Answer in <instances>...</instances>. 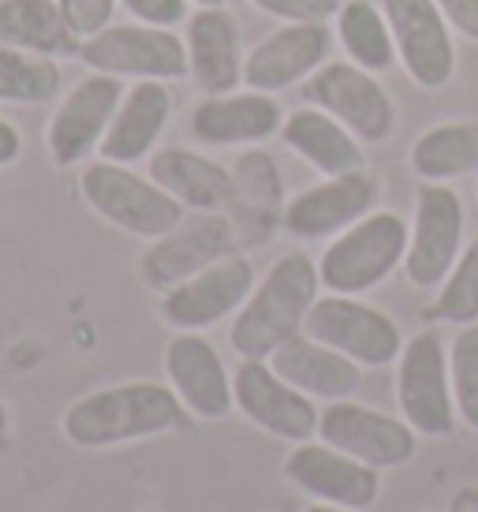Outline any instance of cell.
Masks as SVG:
<instances>
[{"label": "cell", "mask_w": 478, "mask_h": 512, "mask_svg": "<svg viewBox=\"0 0 478 512\" xmlns=\"http://www.w3.org/2000/svg\"><path fill=\"white\" fill-rule=\"evenodd\" d=\"M23 150V139H19V131L8 124V120H0V169L4 165H12L15 157Z\"/></svg>", "instance_id": "36"}, {"label": "cell", "mask_w": 478, "mask_h": 512, "mask_svg": "<svg viewBox=\"0 0 478 512\" xmlns=\"http://www.w3.org/2000/svg\"><path fill=\"white\" fill-rule=\"evenodd\" d=\"M187 57L195 83L217 98L232 94L243 83V53H239L236 23L221 8H202L187 23Z\"/></svg>", "instance_id": "23"}, {"label": "cell", "mask_w": 478, "mask_h": 512, "mask_svg": "<svg viewBox=\"0 0 478 512\" xmlns=\"http://www.w3.org/2000/svg\"><path fill=\"white\" fill-rule=\"evenodd\" d=\"M318 288H322V273L314 266V258H307L303 251L281 255L262 277V285L239 307L232 322V348L243 359H269L288 337L303 333Z\"/></svg>", "instance_id": "2"}, {"label": "cell", "mask_w": 478, "mask_h": 512, "mask_svg": "<svg viewBox=\"0 0 478 512\" xmlns=\"http://www.w3.org/2000/svg\"><path fill=\"white\" fill-rule=\"evenodd\" d=\"M127 12L135 15L146 27H165L187 19V0H120Z\"/></svg>", "instance_id": "34"}, {"label": "cell", "mask_w": 478, "mask_h": 512, "mask_svg": "<svg viewBox=\"0 0 478 512\" xmlns=\"http://www.w3.org/2000/svg\"><path fill=\"white\" fill-rule=\"evenodd\" d=\"M396 400L415 434L422 438H449L456 430V397H452L449 356L437 333H415L396 367Z\"/></svg>", "instance_id": "5"}, {"label": "cell", "mask_w": 478, "mask_h": 512, "mask_svg": "<svg viewBox=\"0 0 478 512\" xmlns=\"http://www.w3.org/2000/svg\"><path fill=\"white\" fill-rule=\"evenodd\" d=\"M79 191L90 210L109 225L124 228L142 240H161L183 221V206L161 191L154 180H142L116 161H98L79 176Z\"/></svg>", "instance_id": "4"}, {"label": "cell", "mask_w": 478, "mask_h": 512, "mask_svg": "<svg viewBox=\"0 0 478 512\" xmlns=\"http://www.w3.org/2000/svg\"><path fill=\"white\" fill-rule=\"evenodd\" d=\"M269 367L281 374L288 385H296L299 393L322 400H348L359 389L363 374L359 363L329 344L314 341L307 333H296L269 356Z\"/></svg>", "instance_id": "20"}, {"label": "cell", "mask_w": 478, "mask_h": 512, "mask_svg": "<svg viewBox=\"0 0 478 512\" xmlns=\"http://www.w3.org/2000/svg\"><path fill=\"white\" fill-rule=\"evenodd\" d=\"M165 374L172 382V393L183 400V408L198 419H225L236 408L232 378H228L221 356L213 344L198 333H176L165 348Z\"/></svg>", "instance_id": "16"}, {"label": "cell", "mask_w": 478, "mask_h": 512, "mask_svg": "<svg viewBox=\"0 0 478 512\" xmlns=\"http://www.w3.org/2000/svg\"><path fill=\"white\" fill-rule=\"evenodd\" d=\"M307 512H352V509H340V505H325V501H314Z\"/></svg>", "instance_id": "38"}, {"label": "cell", "mask_w": 478, "mask_h": 512, "mask_svg": "<svg viewBox=\"0 0 478 512\" xmlns=\"http://www.w3.org/2000/svg\"><path fill=\"white\" fill-rule=\"evenodd\" d=\"M284 143L292 146L307 165H314L325 176H348V172H363L366 157L352 131L340 124L337 116L318 113V109H299L281 124Z\"/></svg>", "instance_id": "25"}, {"label": "cell", "mask_w": 478, "mask_h": 512, "mask_svg": "<svg viewBox=\"0 0 478 512\" xmlns=\"http://www.w3.org/2000/svg\"><path fill=\"white\" fill-rule=\"evenodd\" d=\"M303 94L366 143H381L393 131V101L359 64H325L307 79Z\"/></svg>", "instance_id": "12"}, {"label": "cell", "mask_w": 478, "mask_h": 512, "mask_svg": "<svg viewBox=\"0 0 478 512\" xmlns=\"http://www.w3.org/2000/svg\"><path fill=\"white\" fill-rule=\"evenodd\" d=\"M79 60L94 72L131 79H180L191 72L187 45L165 27H105L79 45Z\"/></svg>", "instance_id": "7"}, {"label": "cell", "mask_w": 478, "mask_h": 512, "mask_svg": "<svg viewBox=\"0 0 478 512\" xmlns=\"http://www.w3.org/2000/svg\"><path fill=\"white\" fill-rule=\"evenodd\" d=\"M411 232L396 214H366L318 258L322 285L337 296H359L366 288L381 285L408 255Z\"/></svg>", "instance_id": "3"}, {"label": "cell", "mask_w": 478, "mask_h": 512, "mask_svg": "<svg viewBox=\"0 0 478 512\" xmlns=\"http://www.w3.org/2000/svg\"><path fill=\"white\" fill-rule=\"evenodd\" d=\"M434 4L464 38L478 42V0H434Z\"/></svg>", "instance_id": "35"}, {"label": "cell", "mask_w": 478, "mask_h": 512, "mask_svg": "<svg viewBox=\"0 0 478 512\" xmlns=\"http://www.w3.org/2000/svg\"><path fill=\"white\" fill-rule=\"evenodd\" d=\"M374 202H378V184L366 172H348V176H329L325 184L296 195L284 206L281 221L284 232L299 240H322L363 221L374 210Z\"/></svg>", "instance_id": "17"}, {"label": "cell", "mask_w": 478, "mask_h": 512, "mask_svg": "<svg viewBox=\"0 0 478 512\" xmlns=\"http://www.w3.org/2000/svg\"><path fill=\"white\" fill-rule=\"evenodd\" d=\"M411 169L419 172L426 184H445L456 176L478 169V124H437L422 131L419 143L411 146Z\"/></svg>", "instance_id": "27"}, {"label": "cell", "mask_w": 478, "mask_h": 512, "mask_svg": "<svg viewBox=\"0 0 478 512\" xmlns=\"http://www.w3.org/2000/svg\"><path fill=\"white\" fill-rule=\"evenodd\" d=\"M284 113L269 94H217L206 98L191 116V131L198 143L210 146H236V143H258L269 139L273 131H281Z\"/></svg>", "instance_id": "21"}, {"label": "cell", "mask_w": 478, "mask_h": 512, "mask_svg": "<svg viewBox=\"0 0 478 512\" xmlns=\"http://www.w3.org/2000/svg\"><path fill=\"white\" fill-rule=\"evenodd\" d=\"M183 400L169 385L127 382L86 393L64 412V434L79 449H109L183 427Z\"/></svg>", "instance_id": "1"}, {"label": "cell", "mask_w": 478, "mask_h": 512, "mask_svg": "<svg viewBox=\"0 0 478 512\" xmlns=\"http://www.w3.org/2000/svg\"><path fill=\"white\" fill-rule=\"evenodd\" d=\"M449 374L452 397H456V415L471 430H478V322L475 326H464L460 337L452 341Z\"/></svg>", "instance_id": "31"}, {"label": "cell", "mask_w": 478, "mask_h": 512, "mask_svg": "<svg viewBox=\"0 0 478 512\" xmlns=\"http://www.w3.org/2000/svg\"><path fill=\"white\" fill-rule=\"evenodd\" d=\"M150 180L161 191H169L183 210H195V214H221L236 202L232 172L191 150H161L150 161Z\"/></svg>", "instance_id": "22"}, {"label": "cell", "mask_w": 478, "mask_h": 512, "mask_svg": "<svg viewBox=\"0 0 478 512\" xmlns=\"http://www.w3.org/2000/svg\"><path fill=\"white\" fill-rule=\"evenodd\" d=\"M232 393H236L239 412L273 438L299 445L318 434L322 412L314 408V397L284 382L281 374L269 367V359H243V367L232 374Z\"/></svg>", "instance_id": "9"}, {"label": "cell", "mask_w": 478, "mask_h": 512, "mask_svg": "<svg viewBox=\"0 0 478 512\" xmlns=\"http://www.w3.org/2000/svg\"><path fill=\"white\" fill-rule=\"evenodd\" d=\"M172 94L165 90L161 79L139 83L116 109L113 124L101 139V161H116V165H131L139 157L150 154V146L161 139V131L169 124Z\"/></svg>", "instance_id": "24"}, {"label": "cell", "mask_w": 478, "mask_h": 512, "mask_svg": "<svg viewBox=\"0 0 478 512\" xmlns=\"http://www.w3.org/2000/svg\"><path fill=\"white\" fill-rule=\"evenodd\" d=\"M303 333L337 348L363 367H385L404 352L400 329L389 314H381L378 307H366L355 296H337V292L314 299Z\"/></svg>", "instance_id": "6"}, {"label": "cell", "mask_w": 478, "mask_h": 512, "mask_svg": "<svg viewBox=\"0 0 478 512\" xmlns=\"http://www.w3.org/2000/svg\"><path fill=\"white\" fill-rule=\"evenodd\" d=\"M60 86V68L49 57H27L23 49L0 45V101L38 105L49 101Z\"/></svg>", "instance_id": "29"}, {"label": "cell", "mask_w": 478, "mask_h": 512, "mask_svg": "<svg viewBox=\"0 0 478 512\" xmlns=\"http://www.w3.org/2000/svg\"><path fill=\"white\" fill-rule=\"evenodd\" d=\"M464 243V202L445 184L422 180L415 199V228H411L404 273L415 288L441 285L460 258Z\"/></svg>", "instance_id": "8"}, {"label": "cell", "mask_w": 478, "mask_h": 512, "mask_svg": "<svg viewBox=\"0 0 478 512\" xmlns=\"http://www.w3.org/2000/svg\"><path fill=\"white\" fill-rule=\"evenodd\" d=\"M284 475L307 490L314 501L325 505H340V509H370L381 494L378 468L359 464L348 453H340L333 445H314V441H299L296 449L284 460Z\"/></svg>", "instance_id": "14"}, {"label": "cell", "mask_w": 478, "mask_h": 512, "mask_svg": "<svg viewBox=\"0 0 478 512\" xmlns=\"http://www.w3.org/2000/svg\"><path fill=\"white\" fill-rule=\"evenodd\" d=\"M120 98H124L120 79L105 72L90 75V79L75 86L57 109V116H53L49 135H45L53 161L57 165H75L90 150H98L109 124H113L116 109H120Z\"/></svg>", "instance_id": "15"}, {"label": "cell", "mask_w": 478, "mask_h": 512, "mask_svg": "<svg viewBox=\"0 0 478 512\" xmlns=\"http://www.w3.org/2000/svg\"><path fill=\"white\" fill-rule=\"evenodd\" d=\"M195 4H202V8H221L225 0H195Z\"/></svg>", "instance_id": "40"}, {"label": "cell", "mask_w": 478, "mask_h": 512, "mask_svg": "<svg viewBox=\"0 0 478 512\" xmlns=\"http://www.w3.org/2000/svg\"><path fill=\"white\" fill-rule=\"evenodd\" d=\"M254 292V266L247 255L228 251L195 277H187L183 285L165 292L161 314L165 322L176 326L180 333H198V329L217 326L225 314L239 311L247 296Z\"/></svg>", "instance_id": "10"}, {"label": "cell", "mask_w": 478, "mask_h": 512, "mask_svg": "<svg viewBox=\"0 0 478 512\" xmlns=\"http://www.w3.org/2000/svg\"><path fill=\"white\" fill-rule=\"evenodd\" d=\"M254 4L288 23H325L340 8L337 0H254Z\"/></svg>", "instance_id": "33"}, {"label": "cell", "mask_w": 478, "mask_h": 512, "mask_svg": "<svg viewBox=\"0 0 478 512\" xmlns=\"http://www.w3.org/2000/svg\"><path fill=\"white\" fill-rule=\"evenodd\" d=\"M337 30L340 42L348 49V57L366 68V72H385L396 60V42L389 19L370 4V0H348L337 8Z\"/></svg>", "instance_id": "28"}, {"label": "cell", "mask_w": 478, "mask_h": 512, "mask_svg": "<svg viewBox=\"0 0 478 512\" xmlns=\"http://www.w3.org/2000/svg\"><path fill=\"white\" fill-rule=\"evenodd\" d=\"M449 512H478V486H464L456 490L449 501Z\"/></svg>", "instance_id": "37"}, {"label": "cell", "mask_w": 478, "mask_h": 512, "mask_svg": "<svg viewBox=\"0 0 478 512\" xmlns=\"http://www.w3.org/2000/svg\"><path fill=\"white\" fill-rule=\"evenodd\" d=\"M318 438L370 468H404L415 456V430L396 415L333 400L318 419Z\"/></svg>", "instance_id": "11"}, {"label": "cell", "mask_w": 478, "mask_h": 512, "mask_svg": "<svg viewBox=\"0 0 478 512\" xmlns=\"http://www.w3.org/2000/svg\"><path fill=\"white\" fill-rule=\"evenodd\" d=\"M426 314L434 322H449V326H475L478 322V240L467 243V251L456 258V266L441 281V292Z\"/></svg>", "instance_id": "30"}, {"label": "cell", "mask_w": 478, "mask_h": 512, "mask_svg": "<svg viewBox=\"0 0 478 512\" xmlns=\"http://www.w3.org/2000/svg\"><path fill=\"white\" fill-rule=\"evenodd\" d=\"M329 53V34L322 23H292L269 34L262 45H254V53L243 60V83L258 94H273L284 86L307 79Z\"/></svg>", "instance_id": "19"}, {"label": "cell", "mask_w": 478, "mask_h": 512, "mask_svg": "<svg viewBox=\"0 0 478 512\" xmlns=\"http://www.w3.org/2000/svg\"><path fill=\"white\" fill-rule=\"evenodd\" d=\"M64 19H68L71 34L86 42V38H94L98 30H105L113 23V8L116 0H57Z\"/></svg>", "instance_id": "32"}, {"label": "cell", "mask_w": 478, "mask_h": 512, "mask_svg": "<svg viewBox=\"0 0 478 512\" xmlns=\"http://www.w3.org/2000/svg\"><path fill=\"white\" fill-rule=\"evenodd\" d=\"M228 247H232V225L225 217L198 214L195 221H180L169 236L154 240V247L142 258V277L146 285L169 292L221 255H228Z\"/></svg>", "instance_id": "18"}, {"label": "cell", "mask_w": 478, "mask_h": 512, "mask_svg": "<svg viewBox=\"0 0 478 512\" xmlns=\"http://www.w3.org/2000/svg\"><path fill=\"white\" fill-rule=\"evenodd\" d=\"M0 45L23 53H79L57 0H0Z\"/></svg>", "instance_id": "26"}, {"label": "cell", "mask_w": 478, "mask_h": 512, "mask_svg": "<svg viewBox=\"0 0 478 512\" xmlns=\"http://www.w3.org/2000/svg\"><path fill=\"white\" fill-rule=\"evenodd\" d=\"M385 19L393 30L396 57L408 75L426 90L445 86L456 72V49L449 38V19L434 0H385Z\"/></svg>", "instance_id": "13"}, {"label": "cell", "mask_w": 478, "mask_h": 512, "mask_svg": "<svg viewBox=\"0 0 478 512\" xmlns=\"http://www.w3.org/2000/svg\"><path fill=\"white\" fill-rule=\"evenodd\" d=\"M8 438V408H4V404H0V441Z\"/></svg>", "instance_id": "39"}]
</instances>
